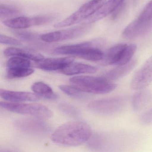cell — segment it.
Here are the masks:
<instances>
[{"mask_svg":"<svg viewBox=\"0 0 152 152\" xmlns=\"http://www.w3.org/2000/svg\"><path fill=\"white\" fill-rule=\"evenodd\" d=\"M97 71V68L93 66L73 62L61 70L62 73L67 75H75L80 74H93L96 72Z\"/></svg>","mask_w":152,"mask_h":152,"instance_id":"ac0fdd59","label":"cell"},{"mask_svg":"<svg viewBox=\"0 0 152 152\" xmlns=\"http://www.w3.org/2000/svg\"><path fill=\"white\" fill-rule=\"evenodd\" d=\"M107 0H91L82 6L70 16L57 23L56 28H62L77 24L84 21L97 11Z\"/></svg>","mask_w":152,"mask_h":152,"instance_id":"52a82bcc","label":"cell"},{"mask_svg":"<svg viewBox=\"0 0 152 152\" xmlns=\"http://www.w3.org/2000/svg\"><path fill=\"white\" fill-rule=\"evenodd\" d=\"M0 106L2 108L10 112L32 115L41 119H48L53 115V113L48 107L37 103L1 102Z\"/></svg>","mask_w":152,"mask_h":152,"instance_id":"5b68a950","label":"cell"},{"mask_svg":"<svg viewBox=\"0 0 152 152\" xmlns=\"http://www.w3.org/2000/svg\"><path fill=\"white\" fill-rule=\"evenodd\" d=\"M92 135L90 126L83 122L72 121L62 124L52 133L51 139L59 145L75 146L88 140Z\"/></svg>","mask_w":152,"mask_h":152,"instance_id":"6da1fadb","label":"cell"},{"mask_svg":"<svg viewBox=\"0 0 152 152\" xmlns=\"http://www.w3.org/2000/svg\"><path fill=\"white\" fill-rule=\"evenodd\" d=\"M104 45V40L97 39L78 44L60 46L56 48L53 53L75 56L89 61H100L104 55L102 49Z\"/></svg>","mask_w":152,"mask_h":152,"instance_id":"7a4b0ae2","label":"cell"},{"mask_svg":"<svg viewBox=\"0 0 152 152\" xmlns=\"http://www.w3.org/2000/svg\"><path fill=\"white\" fill-rule=\"evenodd\" d=\"M34 70L28 68H8L7 77L10 79L27 77L32 74Z\"/></svg>","mask_w":152,"mask_h":152,"instance_id":"7402d4cb","label":"cell"},{"mask_svg":"<svg viewBox=\"0 0 152 152\" xmlns=\"http://www.w3.org/2000/svg\"><path fill=\"white\" fill-rule=\"evenodd\" d=\"M59 88L67 96L73 98L83 99L86 98L85 92L73 85H61L59 86Z\"/></svg>","mask_w":152,"mask_h":152,"instance_id":"44dd1931","label":"cell"},{"mask_svg":"<svg viewBox=\"0 0 152 152\" xmlns=\"http://www.w3.org/2000/svg\"><path fill=\"white\" fill-rule=\"evenodd\" d=\"M125 3L124 1L120 4L115 10L113 12L112 14V18H114V19L116 18L119 15H120V14L122 12L124 9L125 7Z\"/></svg>","mask_w":152,"mask_h":152,"instance_id":"4dcf8cb0","label":"cell"},{"mask_svg":"<svg viewBox=\"0 0 152 152\" xmlns=\"http://www.w3.org/2000/svg\"><path fill=\"white\" fill-rule=\"evenodd\" d=\"M73 86L86 93L104 94L110 93L116 89V84L103 77L79 76L70 79Z\"/></svg>","mask_w":152,"mask_h":152,"instance_id":"3957f363","label":"cell"},{"mask_svg":"<svg viewBox=\"0 0 152 152\" xmlns=\"http://www.w3.org/2000/svg\"><path fill=\"white\" fill-rule=\"evenodd\" d=\"M4 54L7 56L21 57L35 62H39L44 58L43 55L33 50L15 47L6 49L4 50Z\"/></svg>","mask_w":152,"mask_h":152,"instance_id":"9a60e30c","label":"cell"},{"mask_svg":"<svg viewBox=\"0 0 152 152\" xmlns=\"http://www.w3.org/2000/svg\"><path fill=\"white\" fill-rule=\"evenodd\" d=\"M18 129L26 133L34 134H43L48 132L50 127L41 120L23 119L16 122Z\"/></svg>","mask_w":152,"mask_h":152,"instance_id":"30bf717a","label":"cell"},{"mask_svg":"<svg viewBox=\"0 0 152 152\" xmlns=\"http://www.w3.org/2000/svg\"><path fill=\"white\" fill-rule=\"evenodd\" d=\"M138 91L132 99V108L135 112L143 110L152 101V91L144 89Z\"/></svg>","mask_w":152,"mask_h":152,"instance_id":"e0dca14e","label":"cell"},{"mask_svg":"<svg viewBox=\"0 0 152 152\" xmlns=\"http://www.w3.org/2000/svg\"><path fill=\"white\" fill-rule=\"evenodd\" d=\"M124 0H108L106 1L93 15L81 23L93 24L110 14H112L117 7Z\"/></svg>","mask_w":152,"mask_h":152,"instance_id":"7c38bea8","label":"cell"},{"mask_svg":"<svg viewBox=\"0 0 152 152\" xmlns=\"http://www.w3.org/2000/svg\"><path fill=\"white\" fill-rule=\"evenodd\" d=\"M12 33L19 40L26 42H33L40 39L41 35L32 32L21 30H14Z\"/></svg>","mask_w":152,"mask_h":152,"instance_id":"cb8c5ba5","label":"cell"},{"mask_svg":"<svg viewBox=\"0 0 152 152\" xmlns=\"http://www.w3.org/2000/svg\"><path fill=\"white\" fill-rule=\"evenodd\" d=\"M0 43L4 45L20 46L22 42L18 39L7 36L5 34H0Z\"/></svg>","mask_w":152,"mask_h":152,"instance_id":"83f0119b","label":"cell"},{"mask_svg":"<svg viewBox=\"0 0 152 152\" xmlns=\"http://www.w3.org/2000/svg\"><path fill=\"white\" fill-rule=\"evenodd\" d=\"M152 83V56L137 71L131 82V87L138 91L146 88Z\"/></svg>","mask_w":152,"mask_h":152,"instance_id":"ba28073f","label":"cell"},{"mask_svg":"<svg viewBox=\"0 0 152 152\" xmlns=\"http://www.w3.org/2000/svg\"><path fill=\"white\" fill-rule=\"evenodd\" d=\"M135 44L127 45L122 53L121 56L116 66L122 65L129 62L137 50Z\"/></svg>","mask_w":152,"mask_h":152,"instance_id":"603a6c76","label":"cell"},{"mask_svg":"<svg viewBox=\"0 0 152 152\" xmlns=\"http://www.w3.org/2000/svg\"><path fill=\"white\" fill-rule=\"evenodd\" d=\"M0 96L7 101L12 102H21L39 101L40 97L35 93L26 91H17L2 89L0 90Z\"/></svg>","mask_w":152,"mask_h":152,"instance_id":"4fadbf2b","label":"cell"},{"mask_svg":"<svg viewBox=\"0 0 152 152\" xmlns=\"http://www.w3.org/2000/svg\"><path fill=\"white\" fill-rule=\"evenodd\" d=\"M59 109L63 113L70 116H75L78 115V112L77 109L72 105L66 103L60 104Z\"/></svg>","mask_w":152,"mask_h":152,"instance_id":"f1b7e54d","label":"cell"},{"mask_svg":"<svg viewBox=\"0 0 152 152\" xmlns=\"http://www.w3.org/2000/svg\"><path fill=\"white\" fill-rule=\"evenodd\" d=\"M129 101L127 96H119L95 100L89 104L88 108L91 112L99 115H110L122 111Z\"/></svg>","mask_w":152,"mask_h":152,"instance_id":"277c9868","label":"cell"},{"mask_svg":"<svg viewBox=\"0 0 152 152\" xmlns=\"http://www.w3.org/2000/svg\"><path fill=\"white\" fill-rule=\"evenodd\" d=\"M31 65L30 60L18 56H12L7 63L8 68H28Z\"/></svg>","mask_w":152,"mask_h":152,"instance_id":"d4e9b609","label":"cell"},{"mask_svg":"<svg viewBox=\"0 0 152 152\" xmlns=\"http://www.w3.org/2000/svg\"><path fill=\"white\" fill-rule=\"evenodd\" d=\"M74 61L72 56L56 58H45L36 62L35 66L39 69L46 71L62 70Z\"/></svg>","mask_w":152,"mask_h":152,"instance_id":"8fae6325","label":"cell"},{"mask_svg":"<svg viewBox=\"0 0 152 152\" xmlns=\"http://www.w3.org/2000/svg\"><path fill=\"white\" fill-rule=\"evenodd\" d=\"M31 89L36 95L43 98L55 100L58 98L52 88L48 84L42 82H35L32 86Z\"/></svg>","mask_w":152,"mask_h":152,"instance_id":"ffe728a7","label":"cell"},{"mask_svg":"<svg viewBox=\"0 0 152 152\" xmlns=\"http://www.w3.org/2000/svg\"><path fill=\"white\" fill-rule=\"evenodd\" d=\"M3 23L5 26L14 30H22L35 26L33 17H18L10 18L3 20Z\"/></svg>","mask_w":152,"mask_h":152,"instance_id":"d6986e66","label":"cell"},{"mask_svg":"<svg viewBox=\"0 0 152 152\" xmlns=\"http://www.w3.org/2000/svg\"><path fill=\"white\" fill-rule=\"evenodd\" d=\"M137 64L136 59H132L125 64L116 66V67L107 72L102 77L110 82L119 80L129 74L135 68Z\"/></svg>","mask_w":152,"mask_h":152,"instance_id":"5bb4252c","label":"cell"},{"mask_svg":"<svg viewBox=\"0 0 152 152\" xmlns=\"http://www.w3.org/2000/svg\"><path fill=\"white\" fill-rule=\"evenodd\" d=\"M138 18L145 21L152 20V0L145 7Z\"/></svg>","mask_w":152,"mask_h":152,"instance_id":"4316f807","label":"cell"},{"mask_svg":"<svg viewBox=\"0 0 152 152\" xmlns=\"http://www.w3.org/2000/svg\"><path fill=\"white\" fill-rule=\"evenodd\" d=\"M92 24L81 23L68 29L55 31L42 34L40 39L47 43H53L73 39L88 33L92 28Z\"/></svg>","mask_w":152,"mask_h":152,"instance_id":"8992f818","label":"cell"},{"mask_svg":"<svg viewBox=\"0 0 152 152\" xmlns=\"http://www.w3.org/2000/svg\"><path fill=\"white\" fill-rule=\"evenodd\" d=\"M127 44L119 43L108 49L104 52V57L100 61L101 64L105 66L116 65Z\"/></svg>","mask_w":152,"mask_h":152,"instance_id":"2e32d148","label":"cell"},{"mask_svg":"<svg viewBox=\"0 0 152 152\" xmlns=\"http://www.w3.org/2000/svg\"><path fill=\"white\" fill-rule=\"evenodd\" d=\"M20 13L17 8L6 4L0 5V18H10L17 15Z\"/></svg>","mask_w":152,"mask_h":152,"instance_id":"484cf974","label":"cell"},{"mask_svg":"<svg viewBox=\"0 0 152 152\" xmlns=\"http://www.w3.org/2000/svg\"><path fill=\"white\" fill-rule=\"evenodd\" d=\"M152 30V20H141L137 18L130 23L123 32V36L132 39L143 36Z\"/></svg>","mask_w":152,"mask_h":152,"instance_id":"9c48e42d","label":"cell"},{"mask_svg":"<svg viewBox=\"0 0 152 152\" xmlns=\"http://www.w3.org/2000/svg\"><path fill=\"white\" fill-rule=\"evenodd\" d=\"M140 120L145 124H152V108L143 114L140 117Z\"/></svg>","mask_w":152,"mask_h":152,"instance_id":"f546056e","label":"cell"}]
</instances>
